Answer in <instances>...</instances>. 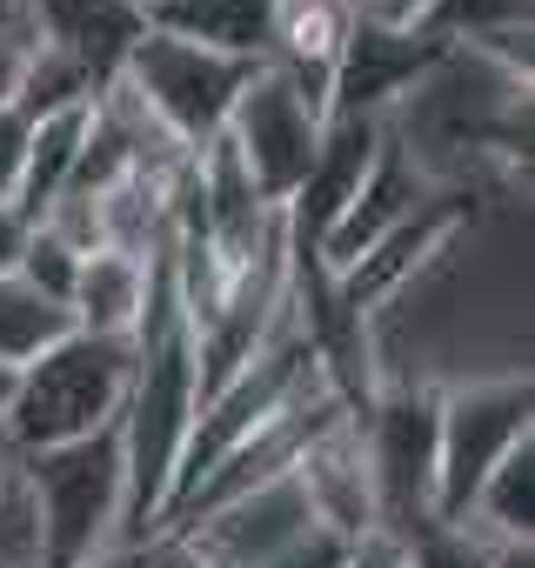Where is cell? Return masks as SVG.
<instances>
[{
  "label": "cell",
  "instance_id": "1",
  "mask_svg": "<svg viewBox=\"0 0 535 568\" xmlns=\"http://www.w3.org/2000/svg\"><path fill=\"white\" fill-rule=\"evenodd\" d=\"M201 348L174 295V261H154V295L134 328V388L121 408V455H128V541L141 548L161 521V501L181 475L188 435L201 422Z\"/></svg>",
  "mask_w": 535,
  "mask_h": 568
},
{
  "label": "cell",
  "instance_id": "2",
  "mask_svg": "<svg viewBox=\"0 0 535 568\" xmlns=\"http://www.w3.org/2000/svg\"><path fill=\"white\" fill-rule=\"evenodd\" d=\"M128 388H134V342L68 328L41 362L21 368L14 408H8L0 428H8V442L21 455L68 448V442L101 435V428H121Z\"/></svg>",
  "mask_w": 535,
  "mask_h": 568
},
{
  "label": "cell",
  "instance_id": "3",
  "mask_svg": "<svg viewBox=\"0 0 535 568\" xmlns=\"http://www.w3.org/2000/svg\"><path fill=\"white\" fill-rule=\"evenodd\" d=\"M21 475H28L34 508H41L48 568H81V561H94L108 548H134L128 541V455H121V428H101L88 442H68V448L21 455Z\"/></svg>",
  "mask_w": 535,
  "mask_h": 568
},
{
  "label": "cell",
  "instance_id": "4",
  "mask_svg": "<svg viewBox=\"0 0 535 568\" xmlns=\"http://www.w3.org/2000/svg\"><path fill=\"white\" fill-rule=\"evenodd\" d=\"M535 388L528 368L515 375H475V382H442L435 395V521H462L488 468L535 435Z\"/></svg>",
  "mask_w": 535,
  "mask_h": 568
},
{
  "label": "cell",
  "instance_id": "5",
  "mask_svg": "<svg viewBox=\"0 0 535 568\" xmlns=\"http://www.w3.org/2000/svg\"><path fill=\"white\" fill-rule=\"evenodd\" d=\"M248 74H254L248 61H221V54H208V48H194V41H174V34H161V28H148V34L134 41V54H128V68H121L114 88H128V94L141 101V114H148L174 148L201 154V148L221 141V128H228V114H234Z\"/></svg>",
  "mask_w": 535,
  "mask_h": 568
},
{
  "label": "cell",
  "instance_id": "6",
  "mask_svg": "<svg viewBox=\"0 0 535 568\" xmlns=\"http://www.w3.org/2000/svg\"><path fill=\"white\" fill-rule=\"evenodd\" d=\"M435 382H382L375 402L355 415L388 535H415L422 521H435Z\"/></svg>",
  "mask_w": 535,
  "mask_h": 568
},
{
  "label": "cell",
  "instance_id": "7",
  "mask_svg": "<svg viewBox=\"0 0 535 568\" xmlns=\"http://www.w3.org/2000/svg\"><path fill=\"white\" fill-rule=\"evenodd\" d=\"M322 128H329V114L295 81H282L275 68H254L248 88H241V101H234V114H228V128H221V141L248 168L254 194L282 214L295 201V187L309 181V168H315Z\"/></svg>",
  "mask_w": 535,
  "mask_h": 568
},
{
  "label": "cell",
  "instance_id": "8",
  "mask_svg": "<svg viewBox=\"0 0 535 568\" xmlns=\"http://www.w3.org/2000/svg\"><path fill=\"white\" fill-rule=\"evenodd\" d=\"M448 48L428 41L422 28H382L369 14H355L349 48L335 61V88H329V114H375L388 121L442 61Z\"/></svg>",
  "mask_w": 535,
  "mask_h": 568
},
{
  "label": "cell",
  "instance_id": "9",
  "mask_svg": "<svg viewBox=\"0 0 535 568\" xmlns=\"http://www.w3.org/2000/svg\"><path fill=\"white\" fill-rule=\"evenodd\" d=\"M375 154H382V121L375 114H329L322 148H315V168L295 187V201L282 207V234H289V254L295 261H315L322 254V241L335 234V221L362 194Z\"/></svg>",
  "mask_w": 535,
  "mask_h": 568
},
{
  "label": "cell",
  "instance_id": "10",
  "mask_svg": "<svg viewBox=\"0 0 535 568\" xmlns=\"http://www.w3.org/2000/svg\"><path fill=\"white\" fill-rule=\"evenodd\" d=\"M435 194H448L442 181H428V168L388 134V121H382V154H375V168H369V181H362V194L349 201V214L335 221V234L322 241V274H349L382 234H395L402 221H415Z\"/></svg>",
  "mask_w": 535,
  "mask_h": 568
},
{
  "label": "cell",
  "instance_id": "11",
  "mask_svg": "<svg viewBox=\"0 0 535 568\" xmlns=\"http://www.w3.org/2000/svg\"><path fill=\"white\" fill-rule=\"evenodd\" d=\"M141 34H148V14L128 8V0H28V41L81 61L101 94L121 81Z\"/></svg>",
  "mask_w": 535,
  "mask_h": 568
},
{
  "label": "cell",
  "instance_id": "12",
  "mask_svg": "<svg viewBox=\"0 0 535 568\" xmlns=\"http://www.w3.org/2000/svg\"><path fill=\"white\" fill-rule=\"evenodd\" d=\"M161 254H168V247H161ZM161 254H154V261H161ZM154 261L121 254V247H94V254L81 261L74 302H68L74 328H81V335H121V342H134L141 315H148V295H154Z\"/></svg>",
  "mask_w": 535,
  "mask_h": 568
},
{
  "label": "cell",
  "instance_id": "13",
  "mask_svg": "<svg viewBox=\"0 0 535 568\" xmlns=\"http://www.w3.org/2000/svg\"><path fill=\"white\" fill-rule=\"evenodd\" d=\"M148 28L194 41L221 61H268V41H275V0H168L161 14H148Z\"/></svg>",
  "mask_w": 535,
  "mask_h": 568
},
{
  "label": "cell",
  "instance_id": "14",
  "mask_svg": "<svg viewBox=\"0 0 535 568\" xmlns=\"http://www.w3.org/2000/svg\"><path fill=\"white\" fill-rule=\"evenodd\" d=\"M101 101V94H94ZM94 101L88 108H68V114H48L34 121V141H28V174H21V214L41 221L68 187H74V168H81V148H88V121H94Z\"/></svg>",
  "mask_w": 535,
  "mask_h": 568
},
{
  "label": "cell",
  "instance_id": "15",
  "mask_svg": "<svg viewBox=\"0 0 535 568\" xmlns=\"http://www.w3.org/2000/svg\"><path fill=\"white\" fill-rule=\"evenodd\" d=\"M462 521H475V528L495 535V541H528V535H535V435L515 442V448L488 468V481L475 488V501H468Z\"/></svg>",
  "mask_w": 535,
  "mask_h": 568
},
{
  "label": "cell",
  "instance_id": "16",
  "mask_svg": "<svg viewBox=\"0 0 535 568\" xmlns=\"http://www.w3.org/2000/svg\"><path fill=\"white\" fill-rule=\"evenodd\" d=\"M68 328H74L68 308H54L48 295H34L21 274H0V368L41 362Z\"/></svg>",
  "mask_w": 535,
  "mask_h": 568
},
{
  "label": "cell",
  "instance_id": "17",
  "mask_svg": "<svg viewBox=\"0 0 535 568\" xmlns=\"http://www.w3.org/2000/svg\"><path fill=\"white\" fill-rule=\"evenodd\" d=\"M101 88L81 61H68L61 48H41L28 41V61H21V81H14V114L28 121H48V114H68V108H88Z\"/></svg>",
  "mask_w": 535,
  "mask_h": 568
},
{
  "label": "cell",
  "instance_id": "18",
  "mask_svg": "<svg viewBox=\"0 0 535 568\" xmlns=\"http://www.w3.org/2000/svg\"><path fill=\"white\" fill-rule=\"evenodd\" d=\"M502 548H515V541H495L475 521H422L415 535H402L408 568H495Z\"/></svg>",
  "mask_w": 535,
  "mask_h": 568
},
{
  "label": "cell",
  "instance_id": "19",
  "mask_svg": "<svg viewBox=\"0 0 535 568\" xmlns=\"http://www.w3.org/2000/svg\"><path fill=\"white\" fill-rule=\"evenodd\" d=\"M0 568H48L41 508H34V488L21 468L0 481Z\"/></svg>",
  "mask_w": 535,
  "mask_h": 568
},
{
  "label": "cell",
  "instance_id": "20",
  "mask_svg": "<svg viewBox=\"0 0 535 568\" xmlns=\"http://www.w3.org/2000/svg\"><path fill=\"white\" fill-rule=\"evenodd\" d=\"M81 261H88V254H81L74 241H61L54 227H41V221H34V234H28V247H21V267H14V274L28 281L34 295H48L54 308H68V302H74V281H81Z\"/></svg>",
  "mask_w": 535,
  "mask_h": 568
},
{
  "label": "cell",
  "instance_id": "21",
  "mask_svg": "<svg viewBox=\"0 0 535 568\" xmlns=\"http://www.w3.org/2000/svg\"><path fill=\"white\" fill-rule=\"evenodd\" d=\"M28 141H34V121L0 108V207L21 201V174H28Z\"/></svg>",
  "mask_w": 535,
  "mask_h": 568
},
{
  "label": "cell",
  "instance_id": "22",
  "mask_svg": "<svg viewBox=\"0 0 535 568\" xmlns=\"http://www.w3.org/2000/svg\"><path fill=\"white\" fill-rule=\"evenodd\" d=\"M342 568H408V555H402V535L375 528V535L349 541V561H342Z\"/></svg>",
  "mask_w": 535,
  "mask_h": 568
},
{
  "label": "cell",
  "instance_id": "23",
  "mask_svg": "<svg viewBox=\"0 0 535 568\" xmlns=\"http://www.w3.org/2000/svg\"><path fill=\"white\" fill-rule=\"evenodd\" d=\"M28 234H34V221H28L21 207H0V274H14V267H21Z\"/></svg>",
  "mask_w": 535,
  "mask_h": 568
},
{
  "label": "cell",
  "instance_id": "24",
  "mask_svg": "<svg viewBox=\"0 0 535 568\" xmlns=\"http://www.w3.org/2000/svg\"><path fill=\"white\" fill-rule=\"evenodd\" d=\"M428 8H435V0H369V21H382V28H422L428 21Z\"/></svg>",
  "mask_w": 535,
  "mask_h": 568
},
{
  "label": "cell",
  "instance_id": "25",
  "mask_svg": "<svg viewBox=\"0 0 535 568\" xmlns=\"http://www.w3.org/2000/svg\"><path fill=\"white\" fill-rule=\"evenodd\" d=\"M21 61H28V34H0V108H14Z\"/></svg>",
  "mask_w": 535,
  "mask_h": 568
},
{
  "label": "cell",
  "instance_id": "26",
  "mask_svg": "<svg viewBox=\"0 0 535 568\" xmlns=\"http://www.w3.org/2000/svg\"><path fill=\"white\" fill-rule=\"evenodd\" d=\"M81 568H148V555H141V548H108V555H94V561H81Z\"/></svg>",
  "mask_w": 535,
  "mask_h": 568
},
{
  "label": "cell",
  "instance_id": "27",
  "mask_svg": "<svg viewBox=\"0 0 535 568\" xmlns=\"http://www.w3.org/2000/svg\"><path fill=\"white\" fill-rule=\"evenodd\" d=\"M0 34H28V0H0Z\"/></svg>",
  "mask_w": 535,
  "mask_h": 568
},
{
  "label": "cell",
  "instance_id": "28",
  "mask_svg": "<svg viewBox=\"0 0 535 568\" xmlns=\"http://www.w3.org/2000/svg\"><path fill=\"white\" fill-rule=\"evenodd\" d=\"M495 568H535V548H528V541H515V548H502V555H495Z\"/></svg>",
  "mask_w": 535,
  "mask_h": 568
},
{
  "label": "cell",
  "instance_id": "29",
  "mask_svg": "<svg viewBox=\"0 0 535 568\" xmlns=\"http://www.w3.org/2000/svg\"><path fill=\"white\" fill-rule=\"evenodd\" d=\"M14 382H21V368H0V422H8V408H14Z\"/></svg>",
  "mask_w": 535,
  "mask_h": 568
},
{
  "label": "cell",
  "instance_id": "30",
  "mask_svg": "<svg viewBox=\"0 0 535 568\" xmlns=\"http://www.w3.org/2000/svg\"><path fill=\"white\" fill-rule=\"evenodd\" d=\"M14 468H21V448H14V442H8V428H0V481H8V475H14Z\"/></svg>",
  "mask_w": 535,
  "mask_h": 568
},
{
  "label": "cell",
  "instance_id": "31",
  "mask_svg": "<svg viewBox=\"0 0 535 568\" xmlns=\"http://www.w3.org/2000/svg\"><path fill=\"white\" fill-rule=\"evenodd\" d=\"M128 8H141V14H161V8H168V0H128Z\"/></svg>",
  "mask_w": 535,
  "mask_h": 568
}]
</instances>
